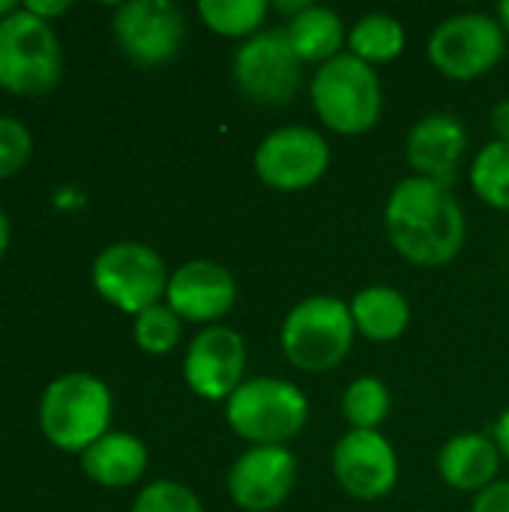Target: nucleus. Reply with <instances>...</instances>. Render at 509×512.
I'll use <instances>...</instances> for the list:
<instances>
[{"label":"nucleus","mask_w":509,"mask_h":512,"mask_svg":"<svg viewBox=\"0 0 509 512\" xmlns=\"http://www.w3.org/2000/svg\"><path fill=\"white\" fill-rule=\"evenodd\" d=\"M246 342L225 324L204 327L186 348L183 378L207 402H228L246 381Z\"/></svg>","instance_id":"nucleus-12"},{"label":"nucleus","mask_w":509,"mask_h":512,"mask_svg":"<svg viewBox=\"0 0 509 512\" xmlns=\"http://www.w3.org/2000/svg\"><path fill=\"white\" fill-rule=\"evenodd\" d=\"M90 276L99 297L129 315H141L144 309L156 306L171 279L162 255L135 240L105 246L96 255Z\"/></svg>","instance_id":"nucleus-8"},{"label":"nucleus","mask_w":509,"mask_h":512,"mask_svg":"<svg viewBox=\"0 0 509 512\" xmlns=\"http://www.w3.org/2000/svg\"><path fill=\"white\" fill-rule=\"evenodd\" d=\"M432 66L453 81L489 75L507 54V33L495 15L459 12L444 18L426 45Z\"/></svg>","instance_id":"nucleus-7"},{"label":"nucleus","mask_w":509,"mask_h":512,"mask_svg":"<svg viewBox=\"0 0 509 512\" xmlns=\"http://www.w3.org/2000/svg\"><path fill=\"white\" fill-rule=\"evenodd\" d=\"M492 441L498 444L501 456L509 462V408L495 420V429H492Z\"/></svg>","instance_id":"nucleus-31"},{"label":"nucleus","mask_w":509,"mask_h":512,"mask_svg":"<svg viewBox=\"0 0 509 512\" xmlns=\"http://www.w3.org/2000/svg\"><path fill=\"white\" fill-rule=\"evenodd\" d=\"M24 9L33 12V15H39L42 21H51V18L63 15V12L69 9V3H66V0H27Z\"/></svg>","instance_id":"nucleus-29"},{"label":"nucleus","mask_w":509,"mask_h":512,"mask_svg":"<svg viewBox=\"0 0 509 512\" xmlns=\"http://www.w3.org/2000/svg\"><path fill=\"white\" fill-rule=\"evenodd\" d=\"M183 321L171 312L168 303H156L135 315V342L147 354H168L180 342Z\"/></svg>","instance_id":"nucleus-25"},{"label":"nucleus","mask_w":509,"mask_h":512,"mask_svg":"<svg viewBox=\"0 0 509 512\" xmlns=\"http://www.w3.org/2000/svg\"><path fill=\"white\" fill-rule=\"evenodd\" d=\"M30 150H33L30 129L15 117L0 114V180L18 174L27 165Z\"/></svg>","instance_id":"nucleus-27"},{"label":"nucleus","mask_w":509,"mask_h":512,"mask_svg":"<svg viewBox=\"0 0 509 512\" xmlns=\"http://www.w3.org/2000/svg\"><path fill=\"white\" fill-rule=\"evenodd\" d=\"M297 483V459L288 447H249L228 471V495L246 512H270L285 504Z\"/></svg>","instance_id":"nucleus-14"},{"label":"nucleus","mask_w":509,"mask_h":512,"mask_svg":"<svg viewBox=\"0 0 509 512\" xmlns=\"http://www.w3.org/2000/svg\"><path fill=\"white\" fill-rule=\"evenodd\" d=\"M342 414L351 429L378 432V426L390 417V390L381 378L363 375L348 384L342 393Z\"/></svg>","instance_id":"nucleus-24"},{"label":"nucleus","mask_w":509,"mask_h":512,"mask_svg":"<svg viewBox=\"0 0 509 512\" xmlns=\"http://www.w3.org/2000/svg\"><path fill=\"white\" fill-rule=\"evenodd\" d=\"M471 189L495 210H509V141H489L471 165Z\"/></svg>","instance_id":"nucleus-23"},{"label":"nucleus","mask_w":509,"mask_h":512,"mask_svg":"<svg viewBox=\"0 0 509 512\" xmlns=\"http://www.w3.org/2000/svg\"><path fill=\"white\" fill-rule=\"evenodd\" d=\"M309 93L318 120L339 135L375 129L384 111V87L375 66L348 51L318 66Z\"/></svg>","instance_id":"nucleus-5"},{"label":"nucleus","mask_w":509,"mask_h":512,"mask_svg":"<svg viewBox=\"0 0 509 512\" xmlns=\"http://www.w3.org/2000/svg\"><path fill=\"white\" fill-rule=\"evenodd\" d=\"M114 39L141 66L168 63L186 36V15L171 0H129L114 12Z\"/></svg>","instance_id":"nucleus-11"},{"label":"nucleus","mask_w":509,"mask_h":512,"mask_svg":"<svg viewBox=\"0 0 509 512\" xmlns=\"http://www.w3.org/2000/svg\"><path fill=\"white\" fill-rule=\"evenodd\" d=\"M501 450L492 438L480 432L453 435L438 453V474L456 492H486L498 483Z\"/></svg>","instance_id":"nucleus-17"},{"label":"nucleus","mask_w":509,"mask_h":512,"mask_svg":"<svg viewBox=\"0 0 509 512\" xmlns=\"http://www.w3.org/2000/svg\"><path fill=\"white\" fill-rule=\"evenodd\" d=\"M333 477L357 501H381L399 483V456L387 435L351 429L333 447Z\"/></svg>","instance_id":"nucleus-13"},{"label":"nucleus","mask_w":509,"mask_h":512,"mask_svg":"<svg viewBox=\"0 0 509 512\" xmlns=\"http://www.w3.org/2000/svg\"><path fill=\"white\" fill-rule=\"evenodd\" d=\"M255 174L276 192H303L330 168V144L312 126H279L255 150Z\"/></svg>","instance_id":"nucleus-10"},{"label":"nucleus","mask_w":509,"mask_h":512,"mask_svg":"<svg viewBox=\"0 0 509 512\" xmlns=\"http://www.w3.org/2000/svg\"><path fill=\"white\" fill-rule=\"evenodd\" d=\"M111 390L90 372H66L54 378L39 399L42 435L69 453H84L111 426Z\"/></svg>","instance_id":"nucleus-2"},{"label":"nucleus","mask_w":509,"mask_h":512,"mask_svg":"<svg viewBox=\"0 0 509 512\" xmlns=\"http://www.w3.org/2000/svg\"><path fill=\"white\" fill-rule=\"evenodd\" d=\"M303 66L285 27H267L237 48L231 75L246 99L258 105H288L303 84Z\"/></svg>","instance_id":"nucleus-9"},{"label":"nucleus","mask_w":509,"mask_h":512,"mask_svg":"<svg viewBox=\"0 0 509 512\" xmlns=\"http://www.w3.org/2000/svg\"><path fill=\"white\" fill-rule=\"evenodd\" d=\"M165 303L180 321L192 324H219L237 303V279L216 261L195 258L180 264L165 291Z\"/></svg>","instance_id":"nucleus-15"},{"label":"nucleus","mask_w":509,"mask_h":512,"mask_svg":"<svg viewBox=\"0 0 509 512\" xmlns=\"http://www.w3.org/2000/svg\"><path fill=\"white\" fill-rule=\"evenodd\" d=\"M492 129H495L498 141H509V99H501L492 108Z\"/></svg>","instance_id":"nucleus-30"},{"label":"nucleus","mask_w":509,"mask_h":512,"mask_svg":"<svg viewBox=\"0 0 509 512\" xmlns=\"http://www.w3.org/2000/svg\"><path fill=\"white\" fill-rule=\"evenodd\" d=\"M468 150V129L456 114L432 111L414 123L405 141V159L414 177L453 186L456 168Z\"/></svg>","instance_id":"nucleus-16"},{"label":"nucleus","mask_w":509,"mask_h":512,"mask_svg":"<svg viewBox=\"0 0 509 512\" xmlns=\"http://www.w3.org/2000/svg\"><path fill=\"white\" fill-rule=\"evenodd\" d=\"M405 42H408L405 24L387 12H369L357 18L354 27L348 30V54L360 57L369 66L396 60L405 51Z\"/></svg>","instance_id":"nucleus-21"},{"label":"nucleus","mask_w":509,"mask_h":512,"mask_svg":"<svg viewBox=\"0 0 509 512\" xmlns=\"http://www.w3.org/2000/svg\"><path fill=\"white\" fill-rule=\"evenodd\" d=\"M132 512H207L198 495L177 480H156L135 498Z\"/></svg>","instance_id":"nucleus-26"},{"label":"nucleus","mask_w":509,"mask_h":512,"mask_svg":"<svg viewBox=\"0 0 509 512\" xmlns=\"http://www.w3.org/2000/svg\"><path fill=\"white\" fill-rule=\"evenodd\" d=\"M471 512H509V480H498L474 498Z\"/></svg>","instance_id":"nucleus-28"},{"label":"nucleus","mask_w":509,"mask_h":512,"mask_svg":"<svg viewBox=\"0 0 509 512\" xmlns=\"http://www.w3.org/2000/svg\"><path fill=\"white\" fill-rule=\"evenodd\" d=\"M267 12H270L267 0H201L198 3V15L213 33L228 36V39H243V42L264 30Z\"/></svg>","instance_id":"nucleus-22"},{"label":"nucleus","mask_w":509,"mask_h":512,"mask_svg":"<svg viewBox=\"0 0 509 512\" xmlns=\"http://www.w3.org/2000/svg\"><path fill=\"white\" fill-rule=\"evenodd\" d=\"M384 228L393 249L417 267L450 264L468 234L465 210L453 186L414 174L393 186L384 207Z\"/></svg>","instance_id":"nucleus-1"},{"label":"nucleus","mask_w":509,"mask_h":512,"mask_svg":"<svg viewBox=\"0 0 509 512\" xmlns=\"http://www.w3.org/2000/svg\"><path fill=\"white\" fill-rule=\"evenodd\" d=\"M63 72V51L51 21L18 6L0 21V87L18 96L51 90Z\"/></svg>","instance_id":"nucleus-6"},{"label":"nucleus","mask_w":509,"mask_h":512,"mask_svg":"<svg viewBox=\"0 0 509 512\" xmlns=\"http://www.w3.org/2000/svg\"><path fill=\"white\" fill-rule=\"evenodd\" d=\"M18 9V3H12V0H0V21L6 18V15H12Z\"/></svg>","instance_id":"nucleus-34"},{"label":"nucleus","mask_w":509,"mask_h":512,"mask_svg":"<svg viewBox=\"0 0 509 512\" xmlns=\"http://www.w3.org/2000/svg\"><path fill=\"white\" fill-rule=\"evenodd\" d=\"M498 21H501L504 33H507V36H509V0H504V3L498 6Z\"/></svg>","instance_id":"nucleus-33"},{"label":"nucleus","mask_w":509,"mask_h":512,"mask_svg":"<svg viewBox=\"0 0 509 512\" xmlns=\"http://www.w3.org/2000/svg\"><path fill=\"white\" fill-rule=\"evenodd\" d=\"M225 420L249 447H285L306 429L309 399L285 378H249L225 402Z\"/></svg>","instance_id":"nucleus-4"},{"label":"nucleus","mask_w":509,"mask_h":512,"mask_svg":"<svg viewBox=\"0 0 509 512\" xmlns=\"http://www.w3.org/2000/svg\"><path fill=\"white\" fill-rule=\"evenodd\" d=\"M285 33L297 57L303 63H318V66L345 54L342 45L348 42L345 21L339 18V12H333L330 6H315V3H309L300 15H294L285 24Z\"/></svg>","instance_id":"nucleus-20"},{"label":"nucleus","mask_w":509,"mask_h":512,"mask_svg":"<svg viewBox=\"0 0 509 512\" xmlns=\"http://www.w3.org/2000/svg\"><path fill=\"white\" fill-rule=\"evenodd\" d=\"M147 447L129 432H108L81 453L84 474L105 489H126L147 471Z\"/></svg>","instance_id":"nucleus-18"},{"label":"nucleus","mask_w":509,"mask_h":512,"mask_svg":"<svg viewBox=\"0 0 509 512\" xmlns=\"http://www.w3.org/2000/svg\"><path fill=\"white\" fill-rule=\"evenodd\" d=\"M354 336L351 306L333 294H315L291 306L279 330V345L294 369L330 372L348 357Z\"/></svg>","instance_id":"nucleus-3"},{"label":"nucleus","mask_w":509,"mask_h":512,"mask_svg":"<svg viewBox=\"0 0 509 512\" xmlns=\"http://www.w3.org/2000/svg\"><path fill=\"white\" fill-rule=\"evenodd\" d=\"M348 306L357 333L369 342H396L411 327V303L399 288L369 285Z\"/></svg>","instance_id":"nucleus-19"},{"label":"nucleus","mask_w":509,"mask_h":512,"mask_svg":"<svg viewBox=\"0 0 509 512\" xmlns=\"http://www.w3.org/2000/svg\"><path fill=\"white\" fill-rule=\"evenodd\" d=\"M6 246H9V219H6V213L0 210V258L6 255Z\"/></svg>","instance_id":"nucleus-32"}]
</instances>
